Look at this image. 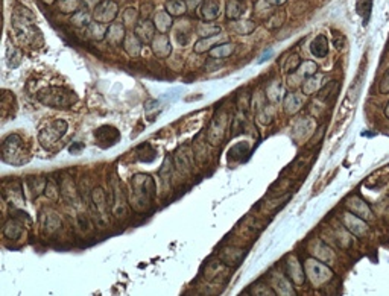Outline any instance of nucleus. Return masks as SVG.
I'll use <instances>...</instances> for the list:
<instances>
[{
	"label": "nucleus",
	"instance_id": "1",
	"mask_svg": "<svg viewBox=\"0 0 389 296\" xmlns=\"http://www.w3.org/2000/svg\"><path fill=\"white\" fill-rule=\"evenodd\" d=\"M154 195H155V184L151 176L135 175L132 178V196H134L132 205L135 206V210L144 211L146 208H149Z\"/></svg>",
	"mask_w": 389,
	"mask_h": 296
},
{
	"label": "nucleus",
	"instance_id": "2",
	"mask_svg": "<svg viewBox=\"0 0 389 296\" xmlns=\"http://www.w3.org/2000/svg\"><path fill=\"white\" fill-rule=\"evenodd\" d=\"M37 99L52 108H70L76 102V95L66 87H46L37 93Z\"/></svg>",
	"mask_w": 389,
	"mask_h": 296
},
{
	"label": "nucleus",
	"instance_id": "3",
	"mask_svg": "<svg viewBox=\"0 0 389 296\" xmlns=\"http://www.w3.org/2000/svg\"><path fill=\"white\" fill-rule=\"evenodd\" d=\"M2 158L8 164L14 166H21L29 161V155L26 151V146L20 135L17 134H9L3 143H2Z\"/></svg>",
	"mask_w": 389,
	"mask_h": 296
},
{
	"label": "nucleus",
	"instance_id": "4",
	"mask_svg": "<svg viewBox=\"0 0 389 296\" xmlns=\"http://www.w3.org/2000/svg\"><path fill=\"white\" fill-rule=\"evenodd\" d=\"M67 122L66 120H55L52 125L46 126L38 134V141L46 149H50L53 144H56L67 132Z\"/></svg>",
	"mask_w": 389,
	"mask_h": 296
},
{
	"label": "nucleus",
	"instance_id": "5",
	"mask_svg": "<svg viewBox=\"0 0 389 296\" xmlns=\"http://www.w3.org/2000/svg\"><path fill=\"white\" fill-rule=\"evenodd\" d=\"M227 131V114H219L215 117V120L210 123V128H208L207 132V140L212 146H218L225 135Z\"/></svg>",
	"mask_w": 389,
	"mask_h": 296
},
{
	"label": "nucleus",
	"instance_id": "6",
	"mask_svg": "<svg viewBox=\"0 0 389 296\" xmlns=\"http://www.w3.org/2000/svg\"><path fill=\"white\" fill-rule=\"evenodd\" d=\"M96 143L102 147V149H108V147H111L113 144H116L119 141V138H121V135H119V131L114 128V126H101L96 132Z\"/></svg>",
	"mask_w": 389,
	"mask_h": 296
},
{
	"label": "nucleus",
	"instance_id": "7",
	"mask_svg": "<svg viewBox=\"0 0 389 296\" xmlns=\"http://www.w3.org/2000/svg\"><path fill=\"white\" fill-rule=\"evenodd\" d=\"M117 9H119L117 5L111 2V0L101 2L95 8V20L99 23H110L117 17Z\"/></svg>",
	"mask_w": 389,
	"mask_h": 296
},
{
	"label": "nucleus",
	"instance_id": "8",
	"mask_svg": "<svg viewBox=\"0 0 389 296\" xmlns=\"http://www.w3.org/2000/svg\"><path fill=\"white\" fill-rule=\"evenodd\" d=\"M344 225L356 237H365L370 231V228H368V225L364 219L357 217L356 214H351V213L344 214Z\"/></svg>",
	"mask_w": 389,
	"mask_h": 296
},
{
	"label": "nucleus",
	"instance_id": "9",
	"mask_svg": "<svg viewBox=\"0 0 389 296\" xmlns=\"http://www.w3.org/2000/svg\"><path fill=\"white\" fill-rule=\"evenodd\" d=\"M193 154L189 146H181L175 154V166L178 170L189 172L193 166Z\"/></svg>",
	"mask_w": 389,
	"mask_h": 296
},
{
	"label": "nucleus",
	"instance_id": "10",
	"mask_svg": "<svg viewBox=\"0 0 389 296\" xmlns=\"http://www.w3.org/2000/svg\"><path fill=\"white\" fill-rule=\"evenodd\" d=\"M155 24L151 20H143L134 27V34L140 38L141 43H151L155 37Z\"/></svg>",
	"mask_w": 389,
	"mask_h": 296
},
{
	"label": "nucleus",
	"instance_id": "11",
	"mask_svg": "<svg viewBox=\"0 0 389 296\" xmlns=\"http://www.w3.org/2000/svg\"><path fill=\"white\" fill-rule=\"evenodd\" d=\"M198 14L205 20H215L221 14V3L218 0H204L198 8Z\"/></svg>",
	"mask_w": 389,
	"mask_h": 296
},
{
	"label": "nucleus",
	"instance_id": "12",
	"mask_svg": "<svg viewBox=\"0 0 389 296\" xmlns=\"http://www.w3.org/2000/svg\"><path fill=\"white\" fill-rule=\"evenodd\" d=\"M152 50L158 58H167L172 52V44L167 35H157L154 37V40L151 41Z\"/></svg>",
	"mask_w": 389,
	"mask_h": 296
},
{
	"label": "nucleus",
	"instance_id": "13",
	"mask_svg": "<svg viewBox=\"0 0 389 296\" xmlns=\"http://www.w3.org/2000/svg\"><path fill=\"white\" fill-rule=\"evenodd\" d=\"M347 203H348V208L353 211V214H357V216H361V217H364V219H367V220H370V219L373 217L371 210L368 208V205H367L362 199H359V197H350Z\"/></svg>",
	"mask_w": 389,
	"mask_h": 296
},
{
	"label": "nucleus",
	"instance_id": "14",
	"mask_svg": "<svg viewBox=\"0 0 389 296\" xmlns=\"http://www.w3.org/2000/svg\"><path fill=\"white\" fill-rule=\"evenodd\" d=\"M256 26L257 24L253 20H234L230 24V29L239 35H248L256 31Z\"/></svg>",
	"mask_w": 389,
	"mask_h": 296
},
{
	"label": "nucleus",
	"instance_id": "15",
	"mask_svg": "<svg viewBox=\"0 0 389 296\" xmlns=\"http://www.w3.org/2000/svg\"><path fill=\"white\" fill-rule=\"evenodd\" d=\"M27 189L31 192L32 197H38L46 189H47V181L43 176H31L27 180Z\"/></svg>",
	"mask_w": 389,
	"mask_h": 296
},
{
	"label": "nucleus",
	"instance_id": "16",
	"mask_svg": "<svg viewBox=\"0 0 389 296\" xmlns=\"http://www.w3.org/2000/svg\"><path fill=\"white\" fill-rule=\"evenodd\" d=\"M245 12V2L244 0H228L227 3V17L230 20H239Z\"/></svg>",
	"mask_w": 389,
	"mask_h": 296
},
{
	"label": "nucleus",
	"instance_id": "17",
	"mask_svg": "<svg viewBox=\"0 0 389 296\" xmlns=\"http://www.w3.org/2000/svg\"><path fill=\"white\" fill-rule=\"evenodd\" d=\"M310 50H312V55L316 56V58H324V56H327V53H328V40H327L324 35H318V37L312 41Z\"/></svg>",
	"mask_w": 389,
	"mask_h": 296
},
{
	"label": "nucleus",
	"instance_id": "18",
	"mask_svg": "<svg viewBox=\"0 0 389 296\" xmlns=\"http://www.w3.org/2000/svg\"><path fill=\"white\" fill-rule=\"evenodd\" d=\"M287 272H289V278L296 283V284H303L304 281V269H301V266L298 264V261L293 258V260H289L287 261Z\"/></svg>",
	"mask_w": 389,
	"mask_h": 296
},
{
	"label": "nucleus",
	"instance_id": "19",
	"mask_svg": "<svg viewBox=\"0 0 389 296\" xmlns=\"http://www.w3.org/2000/svg\"><path fill=\"white\" fill-rule=\"evenodd\" d=\"M125 27L122 24H113L107 31V40L111 44H121L125 40Z\"/></svg>",
	"mask_w": 389,
	"mask_h": 296
},
{
	"label": "nucleus",
	"instance_id": "20",
	"mask_svg": "<svg viewBox=\"0 0 389 296\" xmlns=\"http://www.w3.org/2000/svg\"><path fill=\"white\" fill-rule=\"evenodd\" d=\"M316 70H318V67H316L315 63H312V61H304V63H301L300 67L296 69V72L292 73V76H295L296 79H300V81H304V79L313 76V75L316 73Z\"/></svg>",
	"mask_w": 389,
	"mask_h": 296
},
{
	"label": "nucleus",
	"instance_id": "21",
	"mask_svg": "<svg viewBox=\"0 0 389 296\" xmlns=\"http://www.w3.org/2000/svg\"><path fill=\"white\" fill-rule=\"evenodd\" d=\"M92 199L95 203V208L98 210V214H107V208H108V202L105 197V193L101 187L95 189L92 193Z\"/></svg>",
	"mask_w": 389,
	"mask_h": 296
},
{
	"label": "nucleus",
	"instance_id": "22",
	"mask_svg": "<svg viewBox=\"0 0 389 296\" xmlns=\"http://www.w3.org/2000/svg\"><path fill=\"white\" fill-rule=\"evenodd\" d=\"M141 44H143V43L140 41V38H138L135 34H130V35H127L125 40H124V47H125V50H127L131 56H138V55H140Z\"/></svg>",
	"mask_w": 389,
	"mask_h": 296
},
{
	"label": "nucleus",
	"instance_id": "23",
	"mask_svg": "<svg viewBox=\"0 0 389 296\" xmlns=\"http://www.w3.org/2000/svg\"><path fill=\"white\" fill-rule=\"evenodd\" d=\"M301 106H303V96H300L298 93H290V95L286 96V99H284V109L289 114L298 112Z\"/></svg>",
	"mask_w": 389,
	"mask_h": 296
},
{
	"label": "nucleus",
	"instance_id": "24",
	"mask_svg": "<svg viewBox=\"0 0 389 296\" xmlns=\"http://www.w3.org/2000/svg\"><path fill=\"white\" fill-rule=\"evenodd\" d=\"M321 79H322V76H321V75H316V73H315L313 76L304 79L303 84H301L303 93H304V95H313L315 92H319V88H321Z\"/></svg>",
	"mask_w": 389,
	"mask_h": 296
},
{
	"label": "nucleus",
	"instance_id": "25",
	"mask_svg": "<svg viewBox=\"0 0 389 296\" xmlns=\"http://www.w3.org/2000/svg\"><path fill=\"white\" fill-rule=\"evenodd\" d=\"M310 269L312 271H309V274L312 275L313 283H325L327 278L332 277V271L328 268H325V266L319 264V263H316L315 268H310Z\"/></svg>",
	"mask_w": 389,
	"mask_h": 296
},
{
	"label": "nucleus",
	"instance_id": "26",
	"mask_svg": "<svg viewBox=\"0 0 389 296\" xmlns=\"http://www.w3.org/2000/svg\"><path fill=\"white\" fill-rule=\"evenodd\" d=\"M154 24H155V27L158 29L160 32L166 34V32L169 31V29H170V26H172V17H170V14L166 12V11H160V12H157V14H155Z\"/></svg>",
	"mask_w": 389,
	"mask_h": 296
},
{
	"label": "nucleus",
	"instance_id": "27",
	"mask_svg": "<svg viewBox=\"0 0 389 296\" xmlns=\"http://www.w3.org/2000/svg\"><path fill=\"white\" fill-rule=\"evenodd\" d=\"M135 155L138 157L140 161H154L157 157V152L152 146H149L147 143H143L137 147Z\"/></svg>",
	"mask_w": 389,
	"mask_h": 296
},
{
	"label": "nucleus",
	"instance_id": "28",
	"mask_svg": "<svg viewBox=\"0 0 389 296\" xmlns=\"http://www.w3.org/2000/svg\"><path fill=\"white\" fill-rule=\"evenodd\" d=\"M234 44L233 43H222L219 46H215L212 50H210V56L212 58H218V59H222V58H228L233 52H234Z\"/></svg>",
	"mask_w": 389,
	"mask_h": 296
},
{
	"label": "nucleus",
	"instance_id": "29",
	"mask_svg": "<svg viewBox=\"0 0 389 296\" xmlns=\"http://www.w3.org/2000/svg\"><path fill=\"white\" fill-rule=\"evenodd\" d=\"M338 85H339L338 81H330L327 85L321 87L319 92H318V99H319V100H325V99H330V98L336 96V93H338Z\"/></svg>",
	"mask_w": 389,
	"mask_h": 296
},
{
	"label": "nucleus",
	"instance_id": "30",
	"mask_svg": "<svg viewBox=\"0 0 389 296\" xmlns=\"http://www.w3.org/2000/svg\"><path fill=\"white\" fill-rule=\"evenodd\" d=\"M218 41H221L219 35L207 37V38H201L199 41H196V44H195V50H196L198 53H202V52H205V50H212L215 46H218V44H216Z\"/></svg>",
	"mask_w": 389,
	"mask_h": 296
},
{
	"label": "nucleus",
	"instance_id": "31",
	"mask_svg": "<svg viewBox=\"0 0 389 296\" xmlns=\"http://www.w3.org/2000/svg\"><path fill=\"white\" fill-rule=\"evenodd\" d=\"M247 152H248V143H239V144L231 147V151L228 152V158L234 160V161L244 160Z\"/></svg>",
	"mask_w": 389,
	"mask_h": 296
},
{
	"label": "nucleus",
	"instance_id": "32",
	"mask_svg": "<svg viewBox=\"0 0 389 296\" xmlns=\"http://www.w3.org/2000/svg\"><path fill=\"white\" fill-rule=\"evenodd\" d=\"M266 95H267V98L271 99L272 102H277V100H280V99L283 98V85H281V82H278V81H274L271 85L267 87Z\"/></svg>",
	"mask_w": 389,
	"mask_h": 296
},
{
	"label": "nucleus",
	"instance_id": "33",
	"mask_svg": "<svg viewBox=\"0 0 389 296\" xmlns=\"http://www.w3.org/2000/svg\"><path fill=\"white\" fill-rule=\"evenodd\" d=\"M301 66V59H300V56H298L296 53H292L289 58H287V61L284 63V66H283V73H286V75H290V73H293V72H296V69Z\"/></svg>",
	"mask_w": 389,
	"mask_h": 296
},
{
	"label": "nucleus",
	"instance_id": "34",
	"mask_svg": "<svg viewBox=\"0 0 389 296\" xmlns=\"http://www.w3.org/2000/svg\"><path fill=\"white\" fill-rule=\"evenodd\" d=\"M198 34L202 37V38H207V37H215V35H219L221 34V27L216 26V24H199L198 27Z\"/></svg>",
	"mask_w": 389,
	"mask_h": 296
},
{
	"label": "nucleus",
	"instance_id": "35",
	"mask_svg": "<svg viewBox=\"0 0 389 296\" xmlns=\"http://www.w3.org/2000/svg\"><path fill=\"white\" fill-rule=\"evenodd\" d=\"M167 12L170 15H181L186 12V2L184 0H172L167 3Z\"/></svg>",
	"mask_w": 389,
	"mask_h": 296
},
{
	"label": "nucleus",
	"instance_id": "36",
	"mask_svg": "<svg viewBox=\"0 0 389 296\" xmlns=\"http://www.w3.org/2000/svg\"><path fill=\"white\" fill-rule=\"evenodd\" d=\"M87 27H88L90 37L95 38V40H101L104 35H107V31H108V29H105V27H104L102 24H99V23H90Z\"/></svg>",
	"mask_w": 389,
	"mask_h": 296
},
{
	"label": "nucleus",
	"instance_id": "37",
	"mask_svg": "<svg viewBox=\"0 0 389 296\" xmlns=\"http://www.w3.org/2000/svg\"><path fill=\"white\" fill-rule=\"evenodd\" d=\"M371 8H373V0H357L356 2V11L362 17L368 18L371 14Z\"/></svg>",
	"mask_w": 389,
	"mask_h": 296
},
{
	"label": "nucleus",
	"instance_id": "38",
	"mask_svg": "<svg viewBox=\"0 0 389 296\" xmlns=\"http://www.w3.org/2000/svg\"><path fill=\"white\" fill-rule=\"evenodd\" d=\"M3 232H5L6 237H9V239H14V240H15V239H18L20 234H21V226H20L15 220H12V222H9V223L5 225Z\"/></svg>",
	"mask_w": 389,
	"mask_h": 296
},
{
	"label": "nucleus",
	"instance_id": "39",
	"mask_svg": "<svg viewBox=\"0 0 389 296\" xmlns=\"http://www.w3.org/2000/svg\"><path fill=\"white\" fill-rule=\"evenodd\" d=\"M137 20H138V14L134 8H128L124 14V24L125 26H137Z\"/></svg>",
	"mask_w": 389,
	"mask_h": 296
},
{
	"label": "nucleus",
	"instance_id": "40",
	"mask_svg": "<svg viewBox=\"0 0 389 296\" xmlns=\"http://www.w3.org/2000/svg\"><path fill=\"white\" fill-rule=\"evenodd\" d=\"M283 21H284V12H275L267 20L266 24L269 29H275V27H280V24H283Z\"/></svg>",
	"mask_w": 389,
	"mask_h": 296
},
{
	"label": "nucleus",
	"instance_id": "41",
	"mask_svg": "<svg viewBox=\"0 0 389 296\" xmlns=\"http://www.w3.org/2000/svg\"><path fill=\"white\" fill-rule=\"evenodd\" d=\"M73 23H75L76 26H88V24H90V17L87 15V12L79 11V12H76V14L73 15Z\"/></svg>",
	"mask_w": 389,
	"mask_h": 296
},
{
	"label": "nucleus",
	"instance_id": "42",
	"mask_svg": "<svg viewBox=\"0 0 389 296\" xmlns=\"http://www.w3.org/2000/svg\"><path fill=\"white\" fill-rule=\"evenodd\" d=\"M379 92L382 93V95H386V93H389V69L385 72V75L382 76V79H380V84H379Z\"/></svg>",
	"mask_w": 389,
	"mask_h": 296
},
{
	"label": "nucleus",
	"instance_id": "43",
	"mask_svg": "<svg viewBox=\"0 0 389 296\" xmlns=\"http://www.w3.org/2000/svg\"><path fill=\"white\" fill-rule=\"evenodd\" d=\"M82 149H84V147H82L81 143H75V144L70 146V152L72 154H79V152H82Z\"/></svg>",
	"mask_w": 389,
	"mask_h": 296
},
{
	"label": "nucleus",
	"instance_id": "44",
	"mask_svg": "<svg viewBox=\"0 0 389 296\" xmlns=\"http://www.w3.org/2000/svg\"><path fill=\"white\" fill-rule=\"evenodd\" d=\"M267 3H271V5H274V6H278V5H284L287 0H266Z\"/></svg>",
	"mask_w": 389,
	"mask_h": 296
},
{
	"label": "nucleus",
	"instance_id": "45",
	"mask_svg": "<svg viewBox=\"0 0 389 296\" xmlns=\"http://www.w3.org/2000/svg\"><path fill=\"white\" fill-rule=\"evenodd\" d=\"M87 2V5H99V0H84V3Z\"/></svg>",
	"mask_w": 389,
	"mask_h": 296
},
{
	"label": "nucleus",
	"instance_id": "46",
	"mask_svg": "<svg viewBox=\"0 0 389 296\" xmlns=\"http://www.w3.org/2000/svg\"><path fill=\"white\" fill-rule=\"evenodd\" d=\"M186 2H187V3H189L190 6H195V5H196V3L199 2V0H186Z\"/></svg>",
	"mask_w": 389,
	"mask_h": 296
},
{
	"label": "nucleus",
	"instance_id": "47",
	"mask_svg": "<svg viewBox=\"0 0 389 296\" xmlns=\"http://www.w3.org/2000/svg\"><path fill=\"white\" fill-rule=\"evenodd\" d=\"M385 115L389 118V103H388V105H386V108H385Z\"/></svg>",
	"mask_w": 389,
	"mask_h": 296
}]
</instances>
